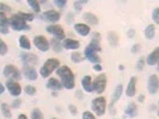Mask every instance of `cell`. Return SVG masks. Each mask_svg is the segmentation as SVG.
Wrapping results in <instances>:
<instances>
[{
    "label": "cell",
    "mask_w": 159,
    "mask_h": 119,
    "mask_svg": "<svg viewBox=\"0 0 159 119\" xmlns=\"http://www.w3.org/2000/svg\"><path fill=\"white\" fill-rule=\"evenodd\" d=\"M126 114H127L128 117H130V118L136 117V114H138V107H136L135 104L134 103L128 104L127 107H126Z\"/></svg>",
    "instance_id": "d4e9b609"
},
{
    "label": "cell",
    "mask_w": 159,
    "mask_h": 119,
    "mask_svg": "<svg viewBox=\"0 0 159 119\" xmlns=\"http://www.w3.org/2000/svg\"><path fill=\"white\" fill-rule=\"evenodd\" d=\"M10 11H11V7L8 5L4 4V2H0V12L5 13V12H10Z\"/></svg>",
    "instance_id": "f35d334b"
},
{
    "label": "cell",
    "mask_w": 159,
    "mask_h": 119,
    "mask_svg": "<svg viewBox=\"0 0 159 119\" xmlns=\"http://www.w3.org/2000/svg\"><path fill=\"white\" fill-rule=\"evenodd\" d=\"M43 18H44V20H47V22H50V23H56V22H59L60 20V13L55 11V10H49V11H46L44 13H43Z\"/></svg>",
    "instance_id": "5bb4252c"
},
{
    "label": "cell",
    "mask_w": 159,
    "mask_h": 119,
    "mask_svg": "<svg viewBox=\"0 0 159 119\" xmlns=\"http://www.w3.org/2000/svg\"><path fill=\"white\" fill-rule=\"evenodd\" d=\"M140 50H141V45H140V44H138V43H136V44H134V45L132 47V53H133V54L139 53Z\"/></svg>",
    "instance_id": "7bdbcfd3"
},
{
    "label": "cell",
    "mask_w": 159,
    "mask_h": 119,
    "mask_svg": "<svg viewBox=\"0 0 159 119\" xmlns=\"http://www.w3.org/2000/svg\"><path fill=\"white\" fill-rule=\"evenodd\" d=\"M6 87H7L10 94L12 96H18V95L22 93V87L17 82V81H12V80H8L6 82Z\"/></svg>",
    "instance_id": "30bf717a"
},
{
    "label": "cell",
    "mask_w": 159,
    "mask_h": 119,
    "mask_svg": "<svg viewBox=\"0 0 159 119\" xmlns=\"http://www.w3.org/2000/svg\"><path fill=\"white\" fill-rule=\"evenodd\" d=\"M31 119H44L43 113L41 112L40 108H34L31 112Z\"/></svg>",
    "instance_id": "4dcf8cb0"
},
{
    "label": "cell",
    "mask_w": 159,
    "mask_h": 119,
    "mask_svg": "<svg viewBox=\"0 0 159 119\" xmlns=\"http://www.w3.org/2000/svg\"><path fill=\"white\" fill-rule=\"evenodd\" d=\"M134 35H135V30H134V29L128 30V37H129V38H133V37H134Z\"/></svg>",
    "instance_id": "f6af8a7d"
},
{
    "label": "cell",
    "mask_w": 159,
    "mask_h": 119,
    "mask_svg": "<svg viewBox=\"0 0 159 119\" xmlns=\"http://www.w3.org/2000/svg\"><path fill=\"white\" fill-rule=\"evenodd\" d=\"M20 60L23 62L24 66H30V64H36L39 62V57L34 54H26L22 53L20 54Z\"/></svg>",
    "instance_id": "4fadbf2b"
},
{
    "label": "cell",
    "mask_w": 159,
    "mask_h": 119,
    "mask_svg": "<svg viewBox=\"0 0 159 119\" xmlns=\"http://www.w3.org/2000/svg\"><path fill=\"white\" fill-rule=\"evenodd\" d=\"M18 119H28V117H26L25 114H19V116H18Z\"/></svg>",
    "instance_id": "681fc988"
},
{
    "label": "cell",
    "mask_w": 159,
    "mask_h": 119,
    "mask_svg": "<svg viewBox=\"0 0 159 119\" xmlns=\"http://www.w3.org/2000/svg\"><path fill=\"white\" fill-rule=\"evenodd\" d=\"M158 61H159V48H156L151 54L147 56L146 63L150 64V66H154V64L158 63Z\"/></svg>",
    "instance_id": "ac0fdd59"
},
{
    "label": "cell",
    "mask_w": 159,
    "mask_h": 119,
    "mask_svg": "<svg viewBox=\"0 0 159 119\" xmlns=\"http://www.w3.org/2000/svg\"><path fill=\"white\" fill-rule=\"evenodd\" d=\"M52 119H56V118H52Z\"/></svg>",
    "instance_id": "f5cc1de1"
},
{
    "label": "cell",
    "mask_w": 159,
    "mask_h": 119,
    "mask_svg": "<svg viewBox=\"0 0 159 119\" xmlns=\"http://www.w3.org/2000/svg\"><path fill=\"white\" fill-rule=\"evenodd\" d=\"M8 26H10V24H8L6 13L0 12V33H2V35L8 33Z\"/></svg>",
    "instance_id": "9a60e30c"
},
{
    "label": "cell",
    "mask_w": 159,
    "mask_h": 119,
    "mask_svg": "<svg viewBox=\"0 0 159 119\" xmlns=\"http://www.w3.org/2000/svg\"><path fill=\"white\" fill-rule=\"evenodd\" d=\"M8 24L10 26L15 30V31H23V30H30V26L28 23L24 20L19 15H15L8 19Z\"/></svg>",
    "instance_id": "277c9868"
},
{
    "label": "cell",
    "mask_w": 159,
    "mask_h": 119,
    "mask_svg": "<svg viewBox=\"0 0 159 119\" xmlns=\"http://www.w3.org/2000/svg\"><path fill=\"white\" fill-rule=\"evenodd\" d=\"M119 69L120 70H123V69H125V67H123V66H119Z\"/></svg>",
    "instance_id": "816d5d0a"
},
{
    "label": "cell",
    "mask_w": 159,
    "mask_h": 119,
    "mask_svg": "<svg viewBox=\"0 0 159 119\" xmlns=\"http://www.w3.org/2000/svg\"><path fill=\"white\" fill-rule=\"evenodd\" d=\"M47 31L53 35V37L57 40H65V31L62 29L61 25H57V24H54V25H49L47 26Z\"/></svg>",
    "instance_id": "ba28073f"
},
{
    "label": "cell",
    "mask_w": 159,
    "mask_h": 119,
    "mask_svg": "<svg viewBox=\"0 0 159 119\" xmlns=\"http://www.w3.org/2000/svg\"><path fill=\"white\" fill-rule=\"evenodd\" d=\"M135 93H136V78L133 76V78H130V80H129L126 94H127V96H134Z\"/></svg>",
    "instance_id": "ffe728a7"
},
{
    "label": "cell",
    "mask_w": 159,
    "mask_h": 119,
    "mask_svg": "<svg viewBox=\"0 0 159 119\" xmlns=\"http://www.w3.org/2000/svg\"><path fill=\"white\" fill-rule=\"evenodd\" d=\"M24 91H25V93L28 95H35L36 92H37V89L34 87V86H25Z\"/></svg>",
    "instance_id": "d6a6232c"
},
{
    "label": "cell",
    "mask_w": 159,
    "mask_h": 119,
    "mask_svg": "<svg viewBox=\"0 0 159 119\" xmlns=\"http://www.w3.org/2000/svg\"><path fill=\"white\" fill-rule=\"evenodd\" d=\"M92 86H93V91L97 94H102L105 91V87H107V75L105 74H99L92 81Z\"/></svg>",
    "instance_id": "52a82bcc"
},
{
    "label": "cell",
    "mask_w": 159,
    "mask_h": 119,
    "mask_svg": "<svg viewBox=\"0 0 159 119\" xmlns=\"http://www.w3.org/2000/svg\"><path fill=\"white\" fill-rule=\"evenodd\" d=\"M23 74L25 79L29 81H35L37 79V71L35 69V67H32V66H24Z\"/></svg>",
    "instance_id": "7c38bea8"
},
{
    "label": "cell",
    "mask_w": 159,
    "mask_h": 119,
    "mask_svg": "<svg viewBox=\"0 0 159 119\" xmlns=\"http://www.w3.org/2000/svg\"><path fill=\"white\" fill-rule=\"evenodd\" d=\"M143 66H145V58L140 57V58L138 60V62H136V69H138V70H143Z\"/></svg>",
    "instance_id": "74e56055"
},
{
    "label": "cell",
    "mask_w": 159,
    "mask_h": 119,
    "mask_svg": "<svg viewBox=\"0 0 159 119\" xmlns=\"http://www.w3.org/2000/svg\"><path fill=\"white\" fill-rule=\"evenodd\" d=\"M34 44H35V47L37 48L40 51H43V53L48 51L49 48H50V44H49L48 40L44 36H42V35H39V36L34 37Z\"/></svg>",
    "instance_id": "9c48e42d"
},
{
    "label": "cell",
    "mask_w": 159,
    "mask_h": 119,
    "mask_svg": "<svg viewBox=\"0 0 159 119\" xmlns=\"http://www.w3.org/2000/svg\"><path fill=\"white\" fill-rule=\"evenodd\" d=\"M83 119H96L95 114L90 111H85L83 113Z\"/></svg>",
    "instance_id": "ab89813d"
},
{
    "label": "cell",
    "mask_w": 159,
    "mask_h": 119,
    "mask_svg": "<svg viewBox=\"0 0 159 119\" xmlns=\"http://www.w3.org/2000/svg\"><path fill=\"white\" fill-rule=\"evenodd\" d=\"M147 88H148V92L151 94H157L159 89V80L157 75H151L148 78V85H147Z\"/></svg>",
    "instance_id": "8fae6325"
},
{
    "label": "cell",
    "mask_w": 159,
    "mask_h": 119,
    "mask_svg": "<svg viewBox=\"0 0 159 119\" xmlns=\"http://www.w3.org/2000/svg\"><path fill=\"white\" fill-rule=\"evenodd\" d=\"M47 87L49 88V89H52V91H60V89L62 88V85H61V82L57 79L50 78L47 82Z\"/></svg>",
    "instance_id": "7402d4cb"
},
{
    "label": "cell",
    "mask_w": 159,
    "mask_h": 119,
    "mask_svg": "<svg viewBox=\"0 0 159 119\" xmlns=\"http://www.w3.org/2000/svg\"><path fill=\"white\" fill-rule=\"evenodd\" d=\"M54 4H55L57 7L62 8L66 6V4H67V1L66 0H54Z\"/></svg>",
    "instance_id": "60d3db41"
},
{
    "label": "cell",
    "mask_w": 159,
    "mask_h": 119,
    "mask_svg": "<svg viewBox=\"0 0 159 119\" xmlns=\"http://www.w3.org/2000/svg\"><path fill=\"white\" fill-rule=\"evenodd\" d=\"M28 5H29L36 13H39L41 11L40 1H37V0H29V1H28Z\"/></svg>",
    "instance_id": "f1b7e54d"
},
{
    "label": "cell",
    "mask_w": 159,
    "mask_h": 119,
    "mask_svg": "<svg viewBox=\"0 0 159 119\" xmlns=\"http://www.w3.org/2000/svg\"><path fill=\"white\" fill-rule=\"evenodd\" d=\"M74 29H75V31L78 32L80 36H88L90 31H91V29H90V26H89L88 24L83 23L74 24Z\"/></svg>",
    "instance_id": "e0dca14e"
},
{
    "label": "cell",
    "mask_w": 159,
    "mask_h": 119,
    "mask_svg": "<svg viewBox=\"0 0 159 119\" xmlns=\"http://www.w3.org/2000/svg\"><path fill=\"white\" fill-rule=\"evenodd\" d=\"M85 4H88V1H86V0H84V1H74L73 6H74V8H75V11H78V12H79L80 10H81V7H83Z\"/></svg>",
    "instance_id": "e575fe53"
},
{
    "label": "cell",
    "mask_w": 159,
    "mask_h": 119,
    "mask_svg": "<svg viewBox=\"0 0 159 119\" xmlns=\"http://www.w3.org/2000/svg\"><path fill=\"white\" fill-rule=\"evenodd\" d=\"M20 103H22V101L17 99V100H15V101L12 103V107H13V108H18V107L20 106Z\"/></svg>",
    "instance_id": "ee69618b"
},
{
    "label": "cell",
    "mask_w": 159,
    "mask_h": 119,
    "mask_svg": "<svg viewBox=\"0 0 159 119\" xmlns=\"http://www.w3.org/2000/svg\"><path fill=\"white\" fill-rule=\"evenodd\" d=\"M2 74L5 78L12 80V81H18L20 79V71L13 64H6L2 69Z\"/></svg>",
    "instance_id": "8992f818"
},
{
    "label": "cell",
    "mask_w": 159,
    "mask_h": 119,
    "mask_svg": "<svg viewBox=\"0 0 159 119\" xmlns=\"http://www.w3.org/2000/svg\"><path fill=\"white\" fill-rule=\"evenodd\" d=\"M93 69L96 71H102V64H95L93 66Z\"/></svg>",
    "instance_id": "bcb514c9"
},
{
    "label": "cell",
    "mask_w": 159,
    "mask_h": 119,
    "mask_svg": "<svg viewBox=\"0 0 159 119\" xmlns=\"http://www.w3.org/2000/svg\"><path fill=\"white\" fill-rule=\"evenodd\" d=\"M62 48L65 49H68V50H75L80 47V43L77 40H72V38H66L62 42Z\"/></svg>",
    "instance_id": "2e32d148"
},
{
    "label": "cell",
    "mask_w": 159,
    "mask_h": 119,
    "mask_svg": "<svg viewBox=\"0 0 159 119\" xmlns=\"http://www.w3.org/2000/svg\"><path fill=\"white\" fill-rule=\"evenodd\" d=\"M71 60L73 63H80V62H83V60H84V56L83 54H80V53H73L71 55Z\"/></svg>",
    "instance_id": "f546056e"
},
{
    "label": "cell",
    "mask_w": 159,
    "mask_h": 119,
    "mask_svg": "<svg viewBox=\"0 0 159 119\" xmlns=\"http://www.w3.org/2000/svg\"><path fill=\"white\" fill-rule=\"evenodd\" d=\"M56 74L61 79L62 87H65L66 89H73L75 87V78H74V74L70 67H67V66L59 67L56 69Z\"/></svg>",
    "instance_id": "6da1fadb"
},
{
    "label": "cell",
    "mask_w": 159,
    "mask_h": 119,
    "mask_svg": "<svg viewBox=\"0 0 159 119\" xmlns=\"http://www.w3.org/2000/svg\"><path fill=\"white\" fill-rule=\"evenodd\" d=\"M7 53V45L4 40L0 38V55H5Z\"/></svg>",
    "instance_id": "836d02e7"
},
{
    "label": "cell",
    "mask_w": 159,
    "mask_h": 119,
    "mask_svg": "<svg viewBox=\"0 0 159 119\" xmlns=\"http://www.w3.org/2000/svg\"><path fill=\"white\" fill-rule=\"evenodd\" d=\"M77 96H78L79 99H81V98H83V95H81V92H80V91H78V92H77Z\"/></svg>",
    "instance_id": "f907efd6"
},
{
    "label": "cell",
    "mask_w": 159,
    "mask_h": 119,
    "mask_svg": "<svg viewBox=\"0 0 159 119\" xmlns=\"http://www.w3.org/2000/svg\"><path fill=\"white\" fill-rule=\"evenodd\" d=\"M138 100H139V103H143V100H145V96H143V95H140V96L138 98Z\"/></svg>",
    "instance_id": "c3c4849f"
},
{
    "label": "cell",
    "mask_w": 159,
    "mask_h": 119,
    "mask_svg": "<svg viewBox=\"0 0 159 119\" xmlns=\"http://www.w3.org/2000/svg\"><path fill=\"white\" fill-rule=\"evenodd\" d=\"M19 45L24 50H30V48H31L30 40H29V38L26 36H20V38H19Z\"/></svg>",
    "instance_id": "4316f807"
},
{
    "label": "cell",
    "mask_w": 159,
    "mask_h": 119,
    "mask_svg": "<svg viewBox=\"0 0 159 119\" xmlns=\"http://www.w3.org/2000/svg\"><path fill=\"white\" fill-rule=\"evenodd\" d=\"M68 110H70V113L73 114V116H75V114L78 113V108H77V106H74V105H68Z\"/></svg>",
    "instance_id": "b9f144b4"
},
{
    "label": "cell",
    "mask_w": 159,
    "mask_h": 119,
    "mask_svg": "<svg viewBox=\"0 0 159 119\" xmlns=\"http://www.w3.org/2000/svg\"><path fill=\"white\" fill-rule=\"evenodd\" d=\"M122 91H123V86L122 85H117L115 87V91L112 93V98H111V105H110V108H114L115 107V104L119 101V99L121 98V94H122Z\"/></svg>",
    "instance_id": "d6986e66"
},
{
    "label": "cell",
    "mask_w": 159,
    "mask_h": 119,
    "mask_svg": "<svg viewBox=\"0 0 159 119\" xmlns=\"http://www.w3.org/2000/svg\"><path fill=\"white\" fill-rule=\"evenodd\" d=\"M152 18L154 20L156 24H159V7H156L153 10V13H152Z\"/></svg>",
    "instance_id": "8d00e7d4"
},
{
    "label": "cell",
    "mask_w": 159,
    "mask_h": 119,
    "mask_svg": "<svg viewBox=\"0 0 159 119\" xmlns=\"http://www.w3.org/2000/svg\"><path fill=\"white\" fill-rule=\"evenodd\" d=\"M52 45H53L54 51H56V53H60V51L62 50V45H61L60 40H55V38H53V40H52Z\"/></svg>",
    "instance_id": "1f68e13d"
},
{
    "label": "cell",
    "mask_w": 159,
    "mask_h": 119,
    "mask_svg": "<svg viewBox=\"0 0 159 119\" xmlns=\"http://www.w3.org/2000/svg\"><path fill=\"white\" fill-rule=\"evenodd\" d=\"M1 112H2V116L5 117V118L10 119L12 117V113H11V110H10V107H8V105L6 104H1Z\"/></svg>",
    "instance_id": "83f0119b"
},
{
    "label": "cell",
    "mask_w": 159,
    "mask_h": 119,
    "mask_svg": "<svg viewBox=\"0 0 159 119\" xmlns=\"http://www.w3.org/2000/svg\"><path fill=\"white\" fill-rule=\"evenodd\" d=\"M154 35H156V25L150 24L145 29V37H146V40H152L154 37Z\"/></svg>",
    "instance_id": "484cf974"
},
{
    "label": "cell",
    "mask_w": 159,
    "mask_h": 119,
    "mask_svg": "<svg viewBox=\"0 0 159 119\" xmlns=\"http://www.w3.org/2000/svg\"><path fill=\"white\" fill-rule=\"evenodd\" d=\"M91 107H92V111L95 112L97 116L102 117L105 113V110H107V100H105V98L104 96H97L96 99L92 100Z\"/></svg>",
    "instance_id": "5b68a950"
},
{
    "label": "cell",
    "mask_w": 159,
    "mask_h": 119,
    "mask_svg": "<svg viewBox=\"0 0 159 119\" xmlns=\"http://www.w3.org/2000/svg\"><path fill=\"white\" fill-rule=\"evenodd\" d=\"M107 38H108V42L111 47H117L119 45V42H120V37L117 35V32L115 31H109L108 35H107Z\"/></svg>",
    "instance_id": "44dd1931"
},
{
    "label": "cell",
    "mask_w": 159,
    "mask_h": 119,
    "mask_svg": "<svg viewBox=\"0 0 159 119\" xmlns=\"http://www.w3.org/2000/svg\"><path fill=\"white\" fill-rule=\"evenodd\" d=\"M81 86L86 92H93V86H92V79L90 75L84 76L81 80Z\"/></svg>",
    "instance_id": "603a6c76"
},
{
    "label": "cell",
    "mask_w": 159,
    "mask_h": 119,
    "mask_svg": "<svg viewBox=\"0 0 159 119\" xmlns=\"http://www.w3.org/2000/svg\"><path fill=\"white\" fill-rule=\"evenodd\" d=\"M4 91H5V87H4V85H2V83H0V95L4 93Z\"/></svg>",
    "instance_id": "7dc6e473"
},
{
    "label": "cell",
    "mask_w": 159,
    "mask_h": 119,
    "mask_svg": "<svg viewBox=\"0 0 159 119\" xmlns=\"http://www.w3.org/2000/svg\"><path fill=\"white\" fill-rule=\"evenodd\" d=\"M84 20L88 23V25H97L98 24V18L96 15L93 13H91V12H86V13H84Z\"/></svg>",
    "instance_id": "cb8c5ba5"
},
{
    "label": "cell",
    "mask_w": 159,
    "mask_h": 119,
    "mask_svg": "<svg viewBox=\"0 0 159 119\" xmlns=\"http://www.w3.org/2000/svg\"><path fill=\"white\" fill-rule=\"evenodd\" d=\"M60 67V61L57 58H49L46 61L44 66H42L40 69V74L42 78H48L54 70Z\"/></svg>",
    "instance_id": "3957f363"
},
{
    "label": "cell",
    "mask_w": 159,
    "mask_h": 119,
    "mask_svg": "<svg viewBox=\"0 0 159 119\" xmlns=\"http://www.w3.org/2000/svg\"><path fill=\"white\" fill-rule=\"evenodd\" d=\"M18 15L22 17L25 22H26V20H29V22H30V20H34V15H32V13H24V12H19Z\"/></svg>",
    "instance_id": "d590c367"
},
{
    "label": "cell",
    "mask_w": 159,
    "mask_h": 119,
    "mask_svg": "<svg viewBox=\"0 0 159 119\" xmlns=\"http://www.w3.org/2000/svg\"><path fill=\"white\" fill-rule=\"evenodd\" d=\"M99 51H102V47H101L99 40H92L90 43H89L88 47L85 48V50H84V56L88 58L91 63L99 64L101 62H102L101 57L97 55Z\"/></svg>",
    "instance_id": "7a4b0ae2"
}]
</instances>
